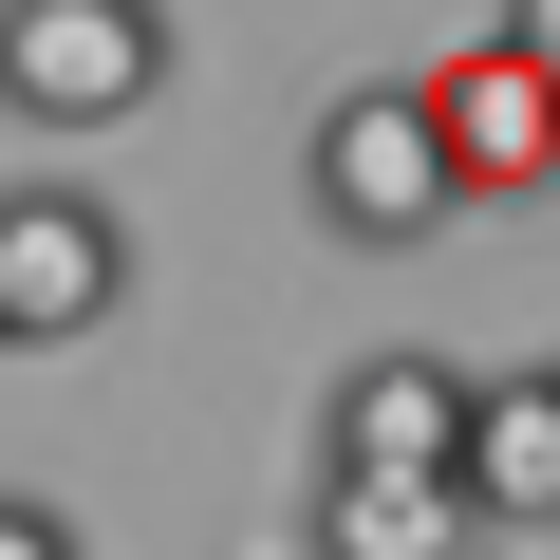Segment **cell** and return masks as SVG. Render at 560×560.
Here are the masks:
<instances>
[{"label":"cell","mask_w":560,"mask_h":560,"mask_svg":"<svg viewBox=\"0 0 560 560\" xmlns=\"http://www.w3.org/2000/svg\"><path fill=\"white\" fill-rule=\"evenodd\" d=\"M467 504H486V523H560V355H541V374H486Z\"/></svg>","instance_id":"obj_7"},{"label":"cell","mask_w":560,"mask_h":560,"mask_svg":"<svg viewBox=\"0 0 560 560\" xmlns=\"http://www.w3.org/2000/svg\"><path fill=\"white\" fill-rule=\"evenodd\" d=\"M318 560H486L504 523L467 504V486H393V467H318V523H300Z\"/></svg>","instance_id":"obj_6"},{"label":"cell","mask_w":560,"mask_h":560,"mask_svg":"<svg viewBox=\"0 0 560 560\" xmlns=\"http://www.w3.org/2000/svg\"><path fill=\"white\" fill-rule=\"evenodd\" d=\"M300 206H318L355 261L448 243V224H467V168H448V131H430V75H355V94H318V131H300Z\"/></svg>","instance_id":"obj_1"},{"label":"cell","mask_w":560,"mask_h":560,"mask_svg":"<svg viewBox=\"0 0 560 560\" xmlns=\"http://www.w3.org/2000/svg\"><path fill=\"white\" fill-rule=\"evenodd\" d=\"M113 318H131V224L75 168H38L20 206H0V337L57 355V337H113Z\"/></svg>","instance_id":"obj_3"},{"label":"cell","mask_w":560,"mask_h":560,"mask_svg":"<svg viewBox=\"0 0 560 560\" xmlns=\"http://www.w3.org/2000/svg\"><path fill=\"white\" fill-rule=\"evenodd\" d=\"M0 94H20L38 150L131 131L168 94V0H0Z\"/></svg>","instance_id":"obj_2"},{"label":"cell","mask_w":560,"mask_h":560,"mask_svg":"<svg viewBox=\"0 0 560 560\" xmlns=\"http://www.w3.org/2000/svg\"><path fill=\"white\" fill-rule=\"evenodd\" d=\"M0 560H94V541H75V504H57V486H20V504H0Z\"/></svg>","instance_id":"obj_8"},{"label":"cell","mask_w":560,"mask_h":560,"mask_svg":"<svg viewBox=\"0 0 560 560\" xmlns=\"http://www.w3.org/2000/svg\"><path fill=\"white\" fill-rule=\"evenodd\" d=\"M411 75H430V131H448V168H467V206L560 187V75H541L523 38H448V57H411Z\"/></svg>","instance_id":"obj_4"},{"label":"cell","mask_w":560,"mask_h":560,"mask_svg":"<svg viewBox=\"0 0 560 560\" xmlns=\"http://www.w3.org/2000/svg\"><path fill=\"white\" fill-rule=\"evenodd\" d=\"M467 430H486V374H467V355H355V374H337V411H318V467L467 486Z\"/></svg>","instance_id":"obj_5"},{"label":"cell","mask_w":560,"mask_h":560,"mask_svg":"<svg viewBox=\"0 0 560 560\" xmlns=\"http://www.w3.org/2000/svg\"><path fill=\"white\" fill-rule=\"evenodd\" d=\"M504 38H523V57H541V75H560V0H504Z\"/></svg>","instance_id":"obj_9"}]
</instances>
